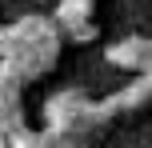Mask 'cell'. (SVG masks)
Instances as JSON below:
<instances>
[{
	"mask_svg": "<svg viewBox=\"0 0 152 148\" xmlns=\"http://www.w3.org/2000/svg\"><path fill=\"white\" fill-rule=\"evenodd\" d=\"M108 60L120 64V68H140V72H148V68H152V40L128 36V40H120V44L108 48Z\"/></svg>",
	"mask_w": 152,
	"mask_h": 148,
	"instance_id": "cell-1",
	"label": "cell"
}]
</instances>
